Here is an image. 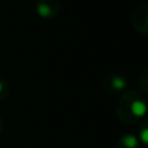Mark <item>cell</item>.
Here are the masks:
<instances>
[{"mask_svg": "<svg viewBox=\"0 0 148 148\" xmlns=\"http://www.w3.org/2000/svg\"><path fill=\"white\" fill-rule=\"evenodd\" d=\"M139 140L142 142L143 144H147L148 146V127H143L139 133Z\"/></svg>", "mask_w": 148, "mask_h": 148, "instance_id": "obj_6", "label": "cell"}, {"mask_svg": "<svg viewBox=\"0 0 148 148\" xmlns=\"http://www.w3.org/2000/svg\"><path fill=\"white\" fill-rule=\"evenodd\" d=\"M121 143L126 148H138L139 139L134 134H126V135H123L121 138Z\"/></svg>", "mask_w": 148, "mask_h": 148, "instance_id": "obj_5", "label": "cell"}, {"mask_svg": "<svg viewBox=\"0 0 148 148\" xmlns=\"http://www.w3.org/2000/svg\"><path fill=\"white\" fill-rule=\"evenodd\" d=\"M144 74H146V82H147V86H148V69L146 70V73Z\"/></svg>", "mask_w": 148, "mask_h": 148, "instance_id": "obj_7", "label": "cell"}, {"mask_svg": "<svg viewBox=\"0 0 148 148\" xmlns=\"http://www.w3.org/2000/svg\"><path fill=\"white\" fill-rule=\"evenodd\" d=\"M140 22V25L135 26L139 31L148 33V8H140L134 16V23Z\"/></svg>", "mask_w": 148, "mask_h": 148, "instance_id": "obj_2", "label": "cell"}, {"mask_svg": "<svg viewBox=\"0 0 148 148\" xmlns=\"http://www.w3.org/2000/svg\"><path fill=\"white\" fill-rule=\"evenodd\" d=\"M126 84H127V82H126V78L123 75L117 74V75H113L112 78H110V86H112V88L116 90V91H122L126 87Z\"/></svg>", "mask_w": 148, "mask_h": 148, "instance_id": "obj_4", "label": "cell"}, {"mask_svg": "<svg viewBox=\"0 0 148 148\" xmlns=\"http://www.w3.org/2000/svg\"><path fill=\"white\" fill-rule=\"evenodd\" d=\"M57 4L53 0H40L36 5V10L38 13L44 18H51L57 13Z\"/></svg>", "mask_w": 148, "mask_h": 148, "instance_id": "obj_1", "label": "cell"}, {"mask_svg": "<svg viewBox=\"0 0 148 148\" xmlns=\"http://www.w3.org/2000/svg\"><path fill=\"white\" fill-rule=\"evenodd\" d=\"M0 91H1V83H0Z\"/></svg>", "mask_w": 148, "mask_h": 148, "instance_id": "obj_8", "label": "cell"}, {"mask_svg": "<svg viewBox=\"0 0 148 148\" xmlns=\"http://www.w3.org/2000/svg\"><path fill=\"white\" fill-rule=\"evenodd\" d=\"M130 110L134 117H144L148 112L146 101L142 99H134L130 104Z\"/></svg>", "mask_w": 148, "mask_h": 148, "instance_id": "obj_3", "label": "cell"}]
</instances>
